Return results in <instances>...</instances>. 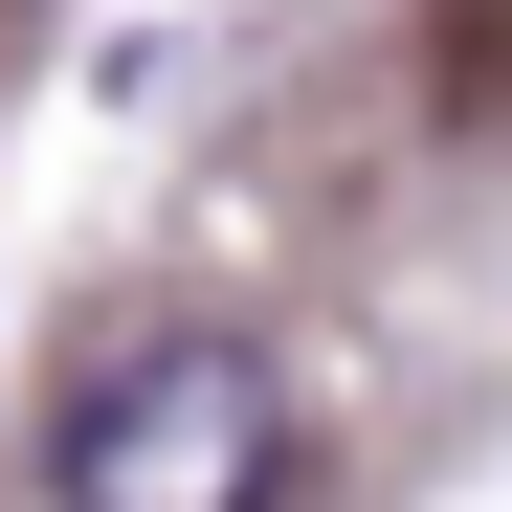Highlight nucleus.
I'll list each match as a JSON object with an SVG mask.
<instances>
[{"label":"nucleus","instance_id":"f257e3e1","mask_svg":"<svg viewBox=\"0 0 512 512\" xmlns=\"http://www.w3.org/2000/svg\"><path fill=\"white\" fill-rule=\"evenodd\" d=\"M45 512H290V379L245 334H134V357L67 401Z\"/></svg>","mask_w":512,"mask_h":512}]
</instances>
